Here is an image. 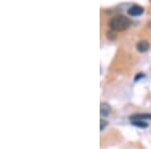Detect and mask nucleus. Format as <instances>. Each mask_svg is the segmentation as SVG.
Masks as SVG:
<instances>
[{
	"label": "nucleus",
	"instance_id": "nucleus-1",
	"mask_svg": "<svg viewBox=\"0 0 151 149\" xmlns=\"http://www.w3.org/2000/svg\"><path fill=\"white\" fill-rule=\"evenodd\" d=\"M130 25L131 20L129 19V17L124 16V15H117L115 17H112L109 21V26L114 32L126 30Z\"/></svg>",
	"mask_w": 151,
	"mask_h": 149
},
{
	"label": "nucleus",
	"instance_id": "nucleus-2",
	"mask_svg": "<svg viewBox=\"0 0 151 149\" xmlns=\"http://www.w3.org/2000/svg\"><path fill=\"white\" fill-rule=\"evenodd\" d=\"M144 9L142 6L140 5H133L131 6L130 8L128 9V14L131 15V16H139V15H141L142 13H143Z\"/></svg>",
	"mask_w": 151,
	"mask_h": 149
},
{
	"label": "nucleus",
	"instance_id": "nucleus-3",
	"mask_svg": "<svg viewBox=\"0 0 151 149\" xmlns=\"http://www.w3.org/2000/svg\"><path fill=\"white\" fill-rule=\"evenodd\" d=\"M144 120H151V114H134L130 116V121H144Z\"/></svg>",
	"mask_w": 151,
	"mask_h": 149
},
{
	"label": "nucleus",
	"instance_id": "nucleus-4",
	"mask_svg": "<svg viewBox=\"0 0 151 149\" xmlns=\"http://www.w3.org/2000/svg\"><path fill=\"white\" fill-rule=\"evenodd\" d=\"M112 111V108L109 104L107 103H101L100 106V114L102 117H106V116H109Z\"/></svg>",
	"mask_w": 151,
	"mask_h": 149
},
{
	"label": "nucleus",
	"instance_id": "nucleus-5",
	"mask_svg": "<svg viewBox=\"0 0 151 149\" xmlns=\"http://www.w3.org/2000/svg\"><path fill=\"white\" fill-rule=\"evenodd\" d=\"M149 47H150L149 43H148V41H146V40H140L136 45V49L140 52H146L148 49H149Z\"/></svg>",
	"mask_w": 151,
	"mask_h": 149
},
{
	"label": "nucleus",
	"instance_id": "nucleus-6",
	"mask_svg": "<svg viewBox=\"0 0 151 149\" xmlns=\"http://www.w3.org/2000/svg\"><path fill=\"white\" fill-rule=\"evenodd\" d=\"M131 123L134 126L139 127V128H147L148 127V123L144 121H131Z\"/></svg>",
	"mask_w": 151,
	"mask_h": 149
},
{
	"label": "nucleus",
	"instance_id": "nucleus-7",
	"mask_svg": "<svg viewBox=\"0 0 151 149\" xmlns=\"http://www.w3.org/2000/svg\"><path fill=\"white\" fill-rule=\"evenodd\" d=\"M108 125V122H106L105 120H103V119H101V121H100V129H101V131H103L105 129V127Z\"/></svg>",
	"mask_w": 151,
	"mask_h": 149
},
{
	"label": "nucleus",
	"instance_id": "nucleus-8",
	"mask_svg": "<svg viewBox=\"0 0 151 149\" xmlns=\"http://www.w3.org/2000/svg\"><path fill=\"white\" fill-rule=\"evenodd\" d=\"M144 77H145V76H144V74H142V73H141V74H138L136 77H135L134 81H135V82H137V81H138V80H141V79L144 78Z\"/></svg>",
	"mask_w": 151,
	"mask_h": 149
}]
</instances>
